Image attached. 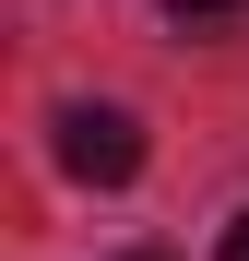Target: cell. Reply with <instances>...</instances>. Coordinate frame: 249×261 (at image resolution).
I'll return each mask as SVG.
<instances>
[{"instance_id":"obj_1","label":"cell","mask_w":249,"mask_h":261,"mask_svg":"<svg viewBox=\"0 0 249 261\" xmlns=\"http://www.w3.org/2000/svg\"><path fill=\"white\" fill-rule=\"evenodd\" d=\"M60 166H71L83 190L143 178V119H131V107H60Z\"/></svg>"},{"instance_id":"obj_4","label":"cell","mask_w":249,"mask_h":261,"mask_svg":"<svg viewBox=\"0 0 249 261\" xmlns=\"http://www.w3.org/2000/svg\"><path fill=\"white\" fill-rule=\"evenodd\" d=\"M131 261H166V249H131Z\"/></svg>"},{"instance_id":"obj_2","label":"cell","mask_w":249,"mask_h":261,"mask_svg":"<svg viewBox=\"0 0 249 261\" xmlns=\"http://www.w3.org/2000/svg\"><path fill=\"white\" fill-rule=\"evenodd\" d=\"M166 24L178 36H226V24H249V0H166Z\"/></svg>"},{"instance_id":"obj_3","label":"cell","mask_w":249,"mask_h":261,"mask_svg":"<svg viewBox=\"0 0 249 261\" xmlns=\"http://www.w3.org/2000/svg\"><path fill=\"white\" fill-rule=\"evenodd\" d=\"M226 261H249V214H237V226H226Z\"/></svg>"}]
</instances>
